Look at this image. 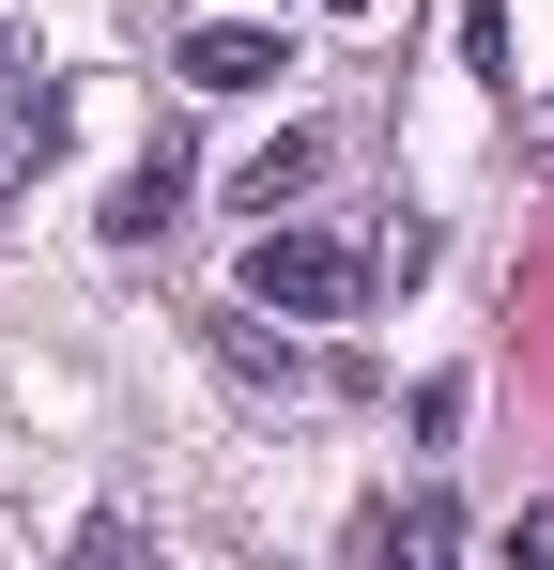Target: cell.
Returning <instances> with one entry per match:
<instances>
[{"label": "cell", "instance_id": "obj_1", "mask_svg": "<svg viewBox=\"0 0 554 570\" xmlns=\"http://www.w3.org/2000/svg\"><path fill=\"white\" fill-rule=\"evenodd\" d=\"M355 293H369V247L293 232V216H263V232H247V308H277V324H339Z\"/></svg>", "mask_w": 554, "mask_h": 570}, {"label": "cell", "instance_id": "obj_2", "mask_svg": "<svg viewBox=\"0 0 554 570\" xmlns=\"http://www.w3.org/2000/svg\"><path fill=\"white\" fill-rule=\"evenodd\" d=\"M263 78H293V31H263V16H200L185 31V94H263Z\"/></svg>", "mask_w": 554, "mask_h": 570}, {"label": "cell", "instance_id": "obj_3", "mask_svg": "<svg viewBox=\"0 0 554 570\" xmlns=\"http://www.w3.org/2000/svg\"><path fill=\"white\" fill-rule=\"evenodd\" d=\"M308 186H324V139H308V124H277L263 155L231 170V200H247V216H277V200H308Z\"/></svg>", "mask_w": 554, "mask_h": 570}, {"label": "cell", "instance_id": "obj_4", "mask_svg": "<svg viewBox=\"0 0 554 570\" xmlns=\"http://www.w3.org/2000/svg\"><path fill=\"white\" fill-rule=\"evenodd\" d=\"M369 556H462V509H447V493H400V509H369Z\"/></svg>", "mask_w": 554, "mask_h": 570}, {"label": "cell", "instance_id": "obj_5", "mask_svg": "<svg viewBox=\"0 0 554 570\" xmlns=\"http://www.w3.org/2000/svg\"><path fill=\"white\" fill-rule=\"evenodd\" d=\"M185 200V155H139V170H123V200H108V232H123V247H139V232H155V216H170Z\"/></svg>", "mask_w": 554, "mask_h": 570}, {"label": "cell", "instance_id": "obj_6", "mask_svg": "<svg viewBox=\"0 0 554 570\" xmlns=\"http://www.w3.org/2000/svg\"><path fill=\"white\" fill-rule=\"evenodd\" d=\"M508 556H524V570H554V509H524V524H508Z\"/></svg>", "mask_w": 554, "mask_h": 570}, {"label": "cell", "instance_id": "obj_7", "mask_svg": "<svg viewBox=\"0 0 554 570\" xmlns=\"http://www.w3.org/2000/svg\"><path fill=\"white\" fill-rule=\"evenodd\" d=\"M324 16H369V0H324Z\"/></svg>", "mask_w": 554, "mask_h": 570}, {"label": "cell", "instance_id": "obj_8", "mask_svg": "<svg viewBox=\"0 0 554 570\" xmlns=\"http://www.w3.org/2000/svg\"><path fill=\"white\" fill-rule=\"evenodd\" d=\"M0 78H16V47H0Z\"/></svg>", "mask_w": 554, "mask_h": 570}]
</instances>
